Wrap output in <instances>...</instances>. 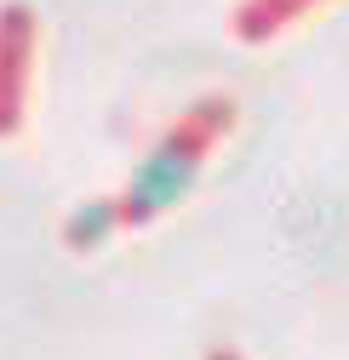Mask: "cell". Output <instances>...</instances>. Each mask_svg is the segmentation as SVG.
Returning a JSON list of instances; mask_svg holds the SVG:
<instances>
[{
  "instance_id": "1",
  "label": "cell",
  "mask_w": 349,
  "mask_h": 360,
  "mask_svg": "<svg viewBox=\"0 0 349 360\" xmlns=\"http://www.w3.org/2000/svg\"><path fill=\"white\" fill-rule=\"evenodd\" d=\"M235 120V103L229 98H206L195 103L178 126H166L160 138L149 143V155L132 166L126 177V195H120V212H126V229H149L160 212H172L206 166V149L217 143V131Z\"/></svg>"
},
{
  "instance_id": "2",
  "label": "cell",
  "mask_w": 349,
  "mask_h": 360,
  "mask_svg": "<svg viewBox=\"0 0 349 360\" xmlns=\"http://www.w3.org/2000/svg\"><path fill=\"white\" fill-rule=\"evenodd\" d=\"M29 46H34V18L23 6L0 12V126L18 120L23 80H29Z\"/></svg>"
},
{
  "instance_id": "4",
  "label": "cell",
  "mask_w": 349,
  "mask_h": 360,
  "mask_svg": "<svg viewBox=\"0 0 349 360\" xmlns=\"http://www.w3.org/2000/svg\"><path fill=\"white\" fill-rule=\"evenodd\" d=\"M126 229V212L120 200H92V206H75L69 223H63V246L69 252H98L103 240H115Z\"/></svg>"
},
{
  "instance_id": "3",
  "label": "cell",
  "mask_w": 349,
  "mask_h": 360,
  "mask_svg": "<svg viewBox=\"0 0 349 360\" xmlns=\"http://www.w3.org/2000/svg\"><path fill=\"white\" fill-rule=\"evenodd\" d=\"M315 6H326V0H246V6L235 12V34L246 40V46H264V40H275L281 29H292L298 18H310Z\"/></svg>"
},
{
  "instance_id": "5",
  "label": "cell",
  "mask_w": 349,
  "mask_h": 360,
  "mask_svg": "<svg viewBox=\"0 0 349 360\" xmlns=\"http://www.w3.org/2000/svg\"><path fill=\"white\" fill-rule=\"evenodd\" d=\"M212 360H235V354H229V349H217V354H212Z\"/></svg>"
}]
</instances>
